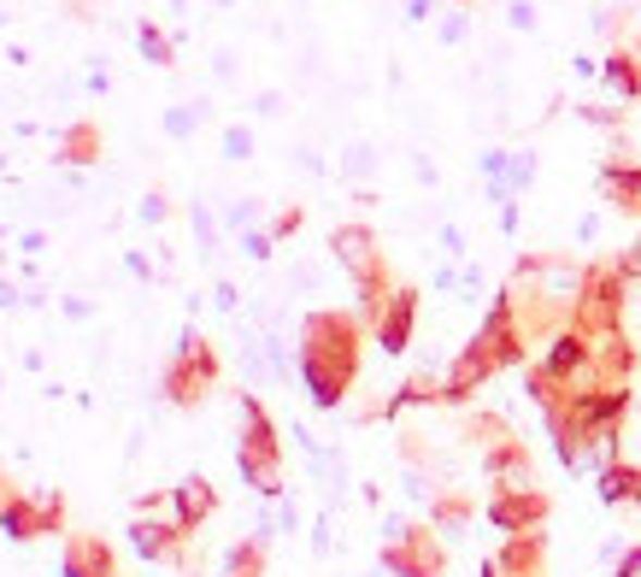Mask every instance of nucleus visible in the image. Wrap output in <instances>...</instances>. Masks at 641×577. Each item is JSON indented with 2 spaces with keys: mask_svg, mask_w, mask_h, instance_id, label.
Listing matches in <instances>:
<instances>
[{
  "mask_svg": "<svg viewBox=\"0 0 641 577\" xmlns=\"http://www.w3.org/2000/svg\"><path fill=\"white\" fill-rule=\"evenodd\" d=\"M236 471L247 489H259L266 501L283 495V442H276L271 413L259 407V395H242V442H236Z\"/></svg>",
  "mask_w": 641,
  "mask_h": 577,
  "instance_id": "2",
  "label": "nucleus"
},
{
  "mask_svg": "<svg viewBox=\"0 0 641 577\" xmlns=\"http://www.w3.org/2000/svg\"><path fill=\"white\" fill-rule=\"evenodd\" d=\"M212 383H218V354L207 348V342H200L195 324H183L177 354H171V366L159 371V389H165L171 407H200Z\"/></svg>",
  "mask_w": 641,
  "mask_h": 577,
  "instance_id": "3",
  "label": "nucleus"
},
{
  "mask_svg": "<svg viewBox=\"0 0 641 577\" xmlns=\"http://www.w3.org/2000/svg\"><path fill=\"white\" fill-rule=\"evenodd\" d=\"M136 48H141V60L159 65V71H171V65H177V36H165L153 19H141V24H136Z\"/></svg>",
  "mask_w": 641,
  "mask_h": 577,
  "instance_id": "15",
  "label": "nucleus"
},
{
  "mask_svg": "<svg viewBox=\"0 0 641 577\" xmlns=\"http://www.w3.org/2000/svg\"><path fill=\"white\" fill-rule=\"evenodd\" d=\"M377 171V148L371 142H347L342 148V177H371Z\"/></svg>",
  "mask_w": 641,
  "mask_h": 577,
  "instance_id": "18",
  "label": "nucleus"
},
{
  "mask_svg": "<svg viewBox=\"0 0 641 577\" xmlns=\"http://www.w3.org/2000/svg\"><path fill=\"white\" fill-rule=\"evenodd\" d=\"M242 254L247 259H271V230H242Z\"/></svg>",
  "mask_w": 641,
  "mask_h": 577,
  "instance_id": "25",
  "label": "nucleus"
},
{
  "mask_svg": "<svg viewBox=\"0 0 641 577\" xmlns=\"http://www.w3.org/2000/svg\"><path fill=\"white\" fill-rule=\"evenodd\" d=\"M212 119V95H195V100H171L165 107V119H159V130H165L171 142H188V136H200Z\"/></svg>",
  "mask_w": 641,
  "mask_h": 577,
  "instance_id": "13",
  "label": "nucleus"
},
{
  "mask_svg": "<svg viewBox=\"0 0 641 577\" xmlns=\"http://www.w3.org/2000/svg\"><path fill=\"white\" fill-rule=\"evenodd\" d=\"M601 200L618 212H641V165L630 160H606L601 165Z\"/></svg>",
  "mask_w": 641,
  "mask_h": 577,
  "instance_id": "12",
  "label": "nucleus"
},
{
  "mask_svg": "<svg viewBox=\"0 0 641 577\" xmlns=\"http://www.w3.org/2000/svg\"><path fill=\"white\" fill-rule=\"evenodd\" d=\"M136 219H141V224H165V219H171L165 189H148V195H141V200H136Z\"/></svg>",
  "mask_w": 641,
  "mask_h": 577,
  "instance_id": "21",
  "label": "nucleus"
},
{
  "mask_svg": "<svg viewBox=\"0 0 641 577\" xmlns=\"http://www.w3.org/2000/svg\"><path fill=\"white\" fill-rule=\"evenodd\" d=\"M165 7H171V12H188V0H165Z\"/></svg>",
  "mask_w": 641,
  "mask_h": 577,
  "instance_id": "39",
  "label": "nucleus"
},
{
  "mask_svg": "<svg viewBox=\"0 0 641 577\" xmlns=\"http://www.w3.org/2000/svg\"><path fill=\"white\" fill-rule=\"evenodd\" d=\"M283 107H288L283 89H259L254 95V119H283Z\"/></svg>",
  "mask_w": 641,
  "mask_h": 577,
  "instance_id": "22",
  "label": "nucleus"
},
{
  "mask_svg": "<svg viewBox=\"0 0 641 577\" xmlns=\"http://www.w3.org/2000/svg\"><path fill=\"white\" fill-rule=\"evenodd\" d=\"M266 548H271V525H259L254 537L224 554V577H266Z\"/></svg>",
  "mask_w": 641,
  "mask_h": 577,
  "instance_id": "14",
  "label": "nucleus"
},
{
  "mask_svg": "<svg viewBox=\"0 0 641 577\" xmlns=\"http://www.w3.org/2000/svg\"><path fill=\"white\" fill-rule=\"evenodd\" d=\"M389 542H383V572L395 577H442L447 572V554L435 542V530L424 525H406V518H389Z\"/></svg>",
  "mask_w": 641,
  "mask_h": 577,
  "instance_id": "4",
  "label": "nucleus"
},
{
  "mask_svg": "<svg viewBox=\"0 0 641 577\" xmlns=\"http://www.w3.org/2000/svg\"><path fill=\"white\" fill-rule=\"evenodd\" d=\"M430 19V0H406V24H424Z\"/></svg>",
  "mask_w": 641,
  "mask_h": 577,
  "instance_id": "36",
  "label": "nucleus"
},
{
  "mask_svg": "<svg viewBox=\"0 0 641 577\" xmlns=\"http://www.w3.org/2000/svg\"><path fill=\"white\" fill-rule=\"evenodd\" d=\"M71 12H77V19H95V0H65Z\"/></svg>",
  "mask_w": 641,
  "mask_h": 577,
  "instance_id": "37",
  "label": "nucleus"
},
{
  "mask_svg": "<svg viewBox=\"0 0 641 577\" xmlns=\"http://www.w3.org/2000/svg\"><path fill=\"white\" fill-rule=\"evenodd\" d=\"M218 513V489L200 478V471H188V478L171 489V518H177V525L188 530V537H195L200 525H207V518Z\"/></svg>",
  "mask_w": 641,
  "mask_h": 577,
  "instance_id": "10",
  "label": "nucleus"
},
{
  "mask_svg": "<svg viewBox=\"0 0 641 577\" xmlns=\"http://www.w3.org/2000/svg\"><path fill=\"white\" fill-rule=\"evenodd\" d=\"M60 525H65V495H53V489H24V495L0 513V530H7L12 542L60 537Z\"/></svg>",
  "mask_w": 641,
  "mask_h": 577,
  "instance_id": "5",
  "label": "nucleus"
},
{
  "mask_svg": "<svg viewBox=\"0 0 641 577\" xmlns=\"http://www.w3.org/2000/svg\"><path fill=\"white\" fill-rule=\"evenodd\" d=\"M430 525L442 530V537H459V530L471 525V501L465 495H435L430 501Z\"/></svg>",
  "mask_w": 641,
  "mask_h": 577,
  "instance_id": "17",
  "label": "nucleus"
},
{
  "mask_svg": "<svg viewBox=\"0 0 641 577\" xmlns=\"http://www.w3.org/2000/svg\"><path fill=\"white\" fill-rule=\"evenodd\" d=\"M218 148H224V160H254V130H247V124H224Z\"/></svg>",
  "mask_w": 641,
  "mask_h": 577,
  "instance_id": "20",
  "label": "nucleus"
},
{
  "mask_svg": "<svg viewBox=\"0 0 641 577\" xmlns=\"http://www.w3.org/2000/svg\"><path fill=\"white\" fill-rule=\"evenodd\" d=\"M312 554H330V518H318V525H312Z\"/></svg>",
  "mask_w": 641,
  "mask_h": 577,
  "instance_id": "33",
  "label": "nucleus"
},
{
  "mask_svg": "<svg viewBox=\"0 0 641 577\" xmlns=\"http://www.w3.org/2000/svg\"><path fill=\"white\" fill-rule=\"evenodd\" d=\"M601 77H606V89H612V95H624V100H636V95H641V65H636V53H624V48L601 65Z\"/></svg>",
  "mask_w": 641,
  "mask_h": 577,
  "instance_id": "16",
  "label": "nucleus"
},
{
  "mask_svg": "<svg viewBox=\"0 0 641 577\" xmlns=\"http://www.w3.org/2000/svg\"><path fill=\"white\" fill-rule=\"evenodd\" d=\"M212 7H236V0H212Z\"/></svg>",
  "mask_w": 641,
  "mask_h": 577,
  "instance_id": "40",
  "label": "nucleus"
},
{
  "mask_svg": "<svg viewBox=\"0 0 641 577\" xmlns=\"http://www.w3.org/2000/svg\"><path fill=\"white\" fill-rule=\"evenodd\" d=\"M300 224H306V212H300V207L276 212V219H271V242H276V236H295V230H300Z\"/></svg>",
  "mask_w": 641,
  "mask_h": 577,
  "instance_id": "26",
  "label": "nucleus"
},
{
  "mask_svg": "<svg viewBox=\"0 0 641 577\" xmlns=\"http://www.w3.org/2000/svg\"><path fill=\"white\" fill-rule=\"evenodd\" d=\"M254 212H259V200H236V207L224 212V224L230 230H247V224H254Z\"/></svg>",
  "mask_w": 641,
  "mask_h": 577,
  "instance_id": "27",
  "label": "nucleus"
},
{
  "mask_svg": "<svg viewBox=\"0 0 641 577\" xmlns=\"http://www.w3.org/2000/svg\"><path fill=\"white\" fill-rule=\"evenodd\" d=\"M60 577H119L112 542L95 537V530H71L65 548H60Z\"/></svg>",
  "mask_w": 641,
  "mask_h": 577,
  "instance_id": "8",
  "label": "nucleus"
},
{
  "mask_svg": "<svg viewBox=\"0 0 641 577\" xmlns=\"http://www.w3.org/2000/svg\"><path fill=\"white\" fill-rule=\"evenodd\" d=\"M188 224H195V236H200V248H218V224H212V212L207 207H188Z\"/></svg>",
  "mask_w": 641,
  "mask_h": 577,
  "instance_id": "23",
  "label": "nucleus"
},
{
  "mask_svg": "<svg viewBox=\"0 0 641 577\" xmlns=\"http://www.w3.org/2000/svg\"><path fill=\"white\" fill-rule=\"evenodd\" d=\"M435 36H442V41H447V48H459V41H465V36H471V24H465V19H459V12H454V19H442V30H435Z\"/></svg>",
  "mask_w": 641,
  "mask_h": 577,
  "instance_id": "28",
  "label": "nucleus"
},
{
  "mask_svg": "<svg viewBox=\"0 0 641 577\" xmlns=\"http://www.w3.org/2000/svg\"><path fill=\"white\" fill-rule=\"evenodd\" d=\"M412 319H418V288H395V295L383 300V312H377V348L383 354H406V342H412Z\"/></svg>",
  "mask_w": 641,
  "mask_h": 577,
  "instance_id": "9",
  "label": "nucleus"
},
{
  "mask_svg": "<svg viewBox=\"0 0 641 577\" xmlns=\"http://www.w3.org/2000/svg\"><path fill=\"white\" fill-rule=\"evenodd\" d=\"M371 577H383V572H371Z\"/></svg>",
  "mask_w": 641,
  "mask_h": 577,
  "instance_id": "42",
  "label": "nucleus"
},
{
  "mask_svg": "<svg viewBox=\"0 0 641 577\" xmlns=\"http://www.w3.org/2000/svg\"><path fill=\"white\" fill-rule=\"evenodd\" d=\"M454 7H465V0H454Z\"/></svg>",
  "mask_w": 641,
  "mask_h": 577,
  "instance_id": "41",
  "label": "nucleus"
},
{
  "mask_svg": "<svg viewBox=\"0 0 641 577\" xmlns=\"http://www.w3.org/2000/svg\"><path fill=\"white\" fill-rule=\"evenodd\" d=\"M630 471H636V466H606V471H601V501H606V507L630 501Z\"/></svg>",
  "mask_w": 641,
  "mask_h": 577,
  "instance_id": "19",
  "label": "nucleus"
},
{
  "mask_svg": "<svg viewBox=\"0 0 641 577\" xmlns=\"http://www.w3.org/2000/svg\"><path fill=\"white\" fill-rule=\"evenodd\" d=\"M542 518H547L542 489H494V501H489V525L494 530H506V537H530Z\"/></svg>",
  "mask_w": 641,
  "mask_h": 577,
  "instance_id": "7",
  "label": "nucleus"
},
{
  "mask_svg": "<svg viewBox=\"0 0 641 577\" xmlns=\"http://www.w3.org/2000/svg\"><path fill=\"white\" fill-rule=\"evenodd\" d=\"M630 501H636V507H641V466L630 471Z\"/></svg>",
  "mask_w": 641,
  "mask_h": 577,
  "instance_id": "38",
  "label": "nucleus"
},
{
  "mask_svg": "<svg viewBox=\"0 0 641 577\" xmlns=\"http://www.w3.org/2000/svg\"><path fill=\"white\" fill-rule=\"evenodd\" d=\"M100 148H107V136H100L95 119H71L65 130H53V160L65 165H95Z\"/></svg>",
  "mask_w": 641,
  "mask_h": 577,
  "instance_id": "11",
  "label": "nucleus"
},
{
  "mask_svg": "<svg viewBox=\"0 0 641 577\" xmlns=\"http://www.w3.org/2000/svg\"><path fill=\"white\" fill-rule=\"evenodd\" d=\"M212 295H218V312H236V283H218Z\"/></svg>",
  "mask_w": 641,
  "mask_h": 577,
  "instance_id": "34",
  "label": "nucleus"
},
{
  "mask_svg": "<svg viewBox=\"0 0 641 577\" xmlns=\"http://www.w3.org/2000/svg\"><path fill=\"white\" fill-rule=\"evenodd\" d=\"M19 495H24V489L12 483V471H7V466H0V513H7V507H12V501H19Z\"/></svg>",
  "mask_w": 641,
  "mask_h": 577,
  "instance_id": "30",
  "label": "nucleus"
},
{
  "mask_svg": "<svg viewBox=\"0 0 641 577\" xmlns=\"http://www.w3.org/2000/svg\"><path fill=\"white\" fill-rule=\"evenodd\" d=\"M306 395L318 413H336L347 383L359 371V324L347 312H306L300 324V359H295Z\"/></svg>",
  "mask_w": 641,
  "mask_h": 577,
  "instance_id": "1",
  "label": "nucleus"
},
{
  "mask_svg": "<svg viewBox=\"0 0 641 577\" xmlns=\"http://www.w3.org/2000/svg\"><path fill=\"white\" fill-rule=\"evenodd\" d=\"M582 119L601 124V130H612V124H618V112H612V107H582Z\"/></svg>",
  "mask_w": 641,
  "mask_h": 577,
  "instance_id": "31",
  "label": "nucleus"
},
{
  "mask_svg": "<svg viewBox=\"0 0 641 577\" xmlns=\"http://www.w3.org/2000/svg\"><path fill=\"white\" fill-rule=\"evenodd\" d=\"M130 548L153 566H177V572H195L200 560L188 554V530L177 518H130Z\"/></svg>",
  "mask_w": 641,
  "mask_h": 577,
  "instance_id": "6",
  "label": "nucleus"
},
{
  "mask_svg": "<svg viewBox=\"0 0 641 577\" xmlns=\"http://www.w3.org/2000/svg\"><path fill=\"white\" fill-rule=\"evenodd\" d=\"M442 248H447V254H454V259L465 254V236H459V230H454V224H442Z\"/></svg>",
  "mask_w": 641,
  "mask_h": 577,
  "instance_id": "35",
  "label": "nucleus"
},
{
  "mask_svg": "<svg viewBox=\"0 0 641 577\" xmlns=\"http://www.w3.org/2000/svg\"><path fill=\"white\" fill-rule=\"evenodd\" d=\"M506 24H513L518 36H530L535 30V7H530V0H513V7H506Z\"/></svg>",
  "mask_w": 641,
  "mask_h": 577,
  "instance_id": "24",
  "label": "nucleus"
},
{
  "mask_svg": "<svg viewBox=\"0 0 641 577\" xmlns=\"http://www.w3.org/2000/svg\"><path fill=\"white\" fill-rule=\"evenodd\" d=\"M212 77H218V83L236 77V53H230V48H218V53H212Z\"/></svg>",
  "mask_w": 641,
  "mask_h": 577,
  "instance_id": "29",
  "label": "nucleus"
},
{
  "mask_svg": "<svg viewBox=\"0 0 641 577\" xmlns=\"http://www.w3.org/2000/svg\"><path fill=\"white\" fill-rule=\"evenodd\" d=\"M612 577H641V548H630V554L618 560V572H612Z\"/></svg>",
  "mask_w": 641,
  "mask_h": 577,
  "instance_id": "32",
  "label": "nucleus"
}]
</instances>
